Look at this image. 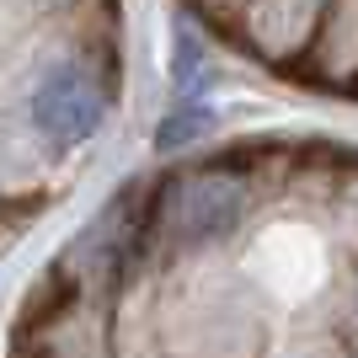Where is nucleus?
Segmentation results:
<instances>
[{
  "label": "nucleus",
  "instance_id": "1",
  "mask_svg": "<svg viewBox=\"0 0 358 358\" xmlns=\"http://www.w3.org/2000/svg\"><path fill=\"white\" fill-rule=\"evenodd\" d=\"M22 358H358V145L224 134L70 241Z\"/></svg>",
  "mask_w": 358,
  "mask_h": 358
},
{
  "label": "nucleus",
  "instance_id": "2",
  "mask_svg": "<svg viewBox=\"0 0 358 358\" xmlns=\"http://www.w3.org/2000/svg\"><path fill=\"white\" fill-rule=\"evenodd\" d=\"M203 38L289 91L358 102V0H177Z\"/></svg>",
  "mask_w": 358,
  "mask_h": 358
}]
</instances>
